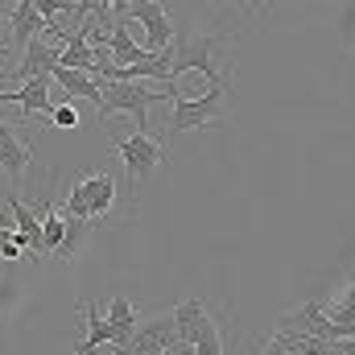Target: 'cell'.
Instances as JSON below:
<instances>
[{"label": "cell", "instance_id": "1", "mask_svg": "<svg viewBox=\"0 0 355 355\" xmlns=\"http://www.w3.org/2000/svg\"><path fill=\"white\" fill-rule=\"evenodd\" d=\"M232 42V33L215 29V33H178L174 37V67H170V83H182L186 75H202L211 87H232V75L219 71V50Z\"/></svg>", "mask_w": 355, "mask_h": 355}, {"label": "cell", "instance_id": "2", "mask_svg": "<svg viewBox=\"0 0 355 355\" xmlns=\"http://www.w3.org/2000/svg\"><path fill=\"white\" fill-rule=\"evenodd\" d=\"M99 91H103V99H99V120H112V116H132L137 120V132L141 137H149V107L153 103H162V99H170L174 103L182 91L170 83V87H141V83H107V79H99Z\"/></svg>", "mask_w": 355, "mask_h": 355}, {"label": "cell", "instance_id": "3", "mask_svg": "<svg viewBox=\"0 0 355 355\" xmlns=\"http://www.w3.org/2000/svg\"><path fill=\"white\" fill-rule=\"evenodd\" d=\"M227 95H232V87H207L202 95H194V99L178 95L174 107H170V116H166V132H170V137H182V132L219 124V120L227 116Z\"/></svg>", "mask_w": 355, "mask_h": 355}, {"label": "cell", "instance_id": "4", "mask_svg": "<svg viewBox=\"0 0 355 355\" xmlns=\"http://www.w3.org/2000/svg\"><path fill=\"white\" fill-rule=\"evenodd\" d=\"M112 12H116V21H141L149 29L145 54H162V50L174 46L178 33L174 21L166 17V4H157V0H112Z\"/></svg>", "mask_w": 355, "mask_h": 355}, {"label": "cell", "instance_id": "5", "mask_svg": "<svg viewBox=\"0 0 355 355\" xmlns=\"http://www.w3.org/2000/svg\"><path fill=\"white\" fill-rule=\"evenodd\" d=\"M112 202H116V178L107 170H99V174L75 182V190L62 202V219H91L95 223L112 211Z\"/></svg>", "mask_w": 355, "mask_h": 355}, {"label": "cell", "instance_id": "6", "mask_svg": "<svg viewBox=\"0 0 355 355\" xmlns=\"http://www.w3.org/2000/svg\"><path fill=\"white\" fill-rule=\"evenodd\" d=\"M116 153H120V162H124V170H128V182H132V190H137L145 178H149L157 166H162V162H166V141L132 132V137L116 141Z\"/></svg>", "mask_w": 355, "mask_h": 355}, {"label": "cell", "instance_id": "7", "mask_svg": "<svg viewBox=\"0 0 355 355\" xmlns=\"http://www.w3.org/2000/svg\"><path fill=\"white\" fill-rule=\"evenodd\" d=\"M174 322H178V343H186V347H211V343H223V331L211 322V314H207V306L198 302V297H186V302H178L174 306Z\"/></svg>", "mask_w": 355, "mask_h": 355}, {"label": "cell", "instance_id": "8", "mask_svg": "<svg viewBox=\"0 0 355 355\" xmlns=\"http://www.w3.org/2000/svg\"><path fill=\"white\" fill-rule=\"evenodd\" d=\"M170 347H178L174 310H170V314L149 318L145 327H137V335H132V343H128L124 352H107V355H166Z\"/></svg>", "mask_w": 355, "mask_h": 355}, {"label": "cell", "instance_id": "9", "mask_svg": "<svg viewBox=\"0 0 355 355\" xmlns=\"http://www.w3.org/2000/svg\"><path fill=\"white\" fill-rule=\"evenodd\" d=\"M46 29H50V21L37 12V0H17V4H8V50H12V54H25L29 42L46 37Z\"/></svg>", "mask_w": 355, "mask_h": 355}, {"label": "cell", "instance_id": "10", "mask_svg": "<svg viewBox=\"0 0 355 355\" xmlns=\"http://www.w3.org/2000/svg\"><path fill=\"white\" fill-rule=\"evenodd\" d=\"M58 54H62V46H54V42L37 37V42H29V50L21 54V62H17L12 71H4V79H12V83L54 79V75H58Z\"/></svg>", "mask_w": 355, "mask_h": 355}, {"label": "cell", "instance_id": "11", "mask_svg": "<svg viewBox=\"0 0 355 355\" xmlns=\"http://www.w3.org/2000/svg\"><path fill=\"white\" fill-rule=\"evenodd\" d=\"M50 83L54 79H33L17 91H0V103H17L21 116L29 120H54V99H50Z\"/></svg>", "mask_w": 355, "mask_h": 355}, {"label": "cell", "instance_id": "12", "mask_svg": "<svg viewBox=\"0 0 355 355\" xmlns=\"http://www.w3.org/2000/svg\"><path fill=\"white\" fill-rule=\"evenodd\" d=\"M79 314L87 318V339H79L75 343V355H99L103 343H112V352H120V335L112 331V322H107V314L95 306V302H79Z\"/></svg>", "mask_w": 355, "mask_h": 355}, {"label": "cell", "instance_id": "13", "mask_svg": "<svg viewBox=\"0 0 355 355\" xmlns=\"http://www.w3.org/2000/svg\"><path fill=\"white\" fill-rule=\"evenodd\" d=\"M58 67H67V71H83V75H91V71L99 67V58H95V50H91L87 29H83V25H75V29H71V37L62 42Z\"/></svg>", "mask_w": 355, "mask_h": 355}, {"label": "cell", "instance_id": "14", "mask_svg": "<svg viewBox=\"0 0 355 355\" xmlns=\"http://www.w3.org/2000/svg\"><path fill=\"white\" fill-rule=\"evenodd\" d=\"M29 157H33V153H29V141H21V137L0 120V170L17 182V178L29 170Z\"/></svg>", "mask_w": 355, "mask_h": 355}, {"label": "cell", "instance_id": "15", "mask_svg": "<svg viewBox=\"0 0 355 355\" xmlns=\"http://www.w3.org/2000/svg\"><path fill=\"white\" fill-rule=\"evenodd\" d=\"M54 83H58V87H67L71 95H83V99H91L95 107H99V99H103V91H99V79H91V75H83V71H67V67H58Z\"/></svg>", "mask_w": 355, "mask_h": 355}, {"label": "cell", "instance_id": "16", "mask_svg": "<svg viewBox=\"0 0 355 355\" xmlns=\"http://www.w3.org/2000/svg\"><path fill=\"white\" fill-rule=\"evenodd\" d=\"M95 232V223L91 219H67V236H62V244H58V261H75L79 257V248L87 244V236Z\"/></svg>", "mask_w": 355, "mask_h": 355}, {"label": "cell", "instance_id": "17", "mask_svg": "<svg viewBox=\"0 0 355 355\" xmlns=\"http://www.w3.org/2000/svg\"><path fill=\"white\" fill-rule=\"evenodd\" d=\"M327 318L339 322V327H355V281H352V289H347L335 306H327Z\"/></svg>", "mask_w": 355, "mask_h": 355}, {"label": "cell", "instance_id": "18", "mask_svg": "<svg viewBox=\"0 0 355 355\" xmlns=\"http://www.w3.org/2000/svg\"><path fill=\"white\" fill-rule=\"evenodd\" d=\"M62 236H67V219L62 215H42V240H46V252H58V244H62Z\"/></svg>", "mask_w": 355, "mask_h": 355}, {"label": "cell", "instance_id": "19", "mask_svg": "<svg viewBox=\"0 0 355 355\" xmlns=\"http://www.w3.org/2000/svg\"><path fill=\"white\" fill-rule=\"evenodd\" d=\"M54 124H58V128H79V112H75L71 103H58V107H54Z\"/></svg>", "mask_w": 355, "mask_h": 355}, {"label": "cell", "instance_id": "20", "mask_svg": "<svg viewBox=\"0 0 355 355\" xmlns=\"http://www.w3.org/2000/svg\"><path fill=\"white\" fill-rule=\"evenodd\" d=\"M12 236H17V232H0V257H4V261H17V257H21V248L12 244Z\"/></svg>", "mask_w": 355, "mask_h": 355}, {"label": "cell", "instance_id": "21", "mask_svg": "<svg viewBox=\"0 0 355 355\" xmlns=\"http://www.w3.org/2000/svg\"><path fill=\"white\" fill-rule=\"evenodd\" d=\"M318 355H355V339H343V343H322Z\"/></svg>", "mask_w": 355, "mask_h": 355}, {"label": "cell", "instance_id": "22", "mask_svg": "<svg viewBox=\"0 0 355 355\" xmlns=\"http://www.w3.org/2000/svg\"><path fill=\"white\" fill-rule=\"evenodd\" d=\"M17 227V219H12V211H8V202L0 207V232H12Z\"/></svg>", "mask_w": 355, "mask_h": 355}, {"label": "cell", "instance_id": "23", "mask_svg": "<svg viewBox=\"0 0 355 355\" xmlns=\"http://www.w3.org/2000/svg\"><path fill=\"white\" fill-rule=\"evenodd\" d=\"M0 25H8V8H0ZM0 54H12V50H8V46L0 42Z\"/></svg>", "mask_w": 355, "mask_h": 355}, {"label": "cell", "instance_id": "24", "mask_svg": "<svg viewBox=\"0 0 355 355\" xmlns=\"http://www.w3.org/2000/svg\"><path fill=\"white\" fill-rule=\"evenodd\" d=\"M4 58H8V54H0V79H4Z\"/></svg>", "mask_w": 355, "mask_h": 355}]
</instances>
